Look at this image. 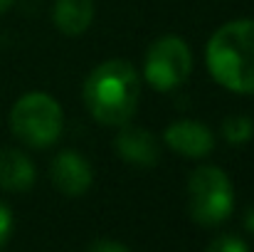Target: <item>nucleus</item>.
Segmentation results:
<instances>
[{
	"label": "nucleus",
	"instance_id": "obj_10",
	"mask_svg": "<svg viewBox=\"0 0 254 252\" xmlns=\"http://www.w3.org/2000/svg\"><path fill=\"white\" fill-rule=\"evenodd\" d=\"M94 0H55L52 22L64 37H82L94 22Z\"/></svg>",
	"mask_w": 254,
	"mask_h": 252
},
{
	"label": "nucleus",
	"instance_id": "obj_4",
	"mask_svg": "<svg viewBox=\"0 0 254 252\" xmlns=\"http://www.w3.org/2000/svg\"><path fill=\"white\" fill-rule=\"evenodd\" d=\"M188 210L202 228L222 225L235 210V188L220 166H197L188 178Z\"/></svg>",
	"mask_w": 254,
	"mask_h": 252
},
{
	"label": "nucleus",
	"instance_id": "obj_13",
	"mask_svg": "<svg viewBox=\"0 0 254 252\" xmlns=\"http://www.w3.org/2000/svg\"><path fill=\"white\" fill-rule=\"evenodd\" d=\"M10 235H12V213L0 200V250L5 248V243L10 240Z\"/></svg>",
	"mask_w": 254,
	"mask_h": 252
},
{
	"label": "nucleus",
	"instance_id": "obj_6",
	"mask_svg": "<svg viewBox=\"0 0 254 252\" xmlns=\"http://www.w3.org/2000/svg\"><path fill=\"white\" fill-rule=\"evenodd\" d=\"M50 180L62 195L79 198L91 188L94 170L91 164L84 159V154H79L77 149H64L50 164Z\"/></svg>",
	"mask_w": 254,
	"mask_h": 252
},
{
	"label": "nucleus",
	"instance_id": "obj_3",
	"mask_svg": "<svg viewBox=\"0 0 254 252\" xmlns=\"http://www.w3.org/2000/svg\"><path fill=\"white\" fill-rule=\"evenodd\" d=\"M12 134L30 149H50L64 131V111L47 91H25L10 109Z\"/></svg>",
	"mask_w": 254,
	"mask_h": 252
},
{
	"label": "nucleus",
	"instance_id": "obj_12",
	"mask_svg": "<svg viewBox=\"0 0 254 252\" xmlns=\"http://www.w3.org/2000/svg\"><path fill=\"white\" fill-rule=\"evenodd\" d=\"M205 252H250V248H247V243H245L242 238H237V235H220V238H215V240L207 245Z\"/></svg>",
	"mask_w": 254,
	"mask_h": 252
},
{
	"label": "nucleus",
	"instance_id": "obj_1",
	"mask_svg": "<svg viewBox=\"0 0 254 252\" xmlns=\"http://www.w3.org/2000/svg\"><path fill=\"white\" fill-rule=\"evenodd\" d=\"M82 99L101 126L119 129L131 124L141 104V75L126 60H106L86 75Z\"/></svg>",
	"mask_w": 254,
	"mask_h": 252
},
{
	"label": "nucleus",
	"instance_id": "obj_5",
	"mask_svg": "<svg viewBox=\"0 0 254 252\" xmlns=\"http://www.w3.org/2000/svg\"><path fill=\"white\" fill-rule=\"evenodd\" d=\"M192 72V50L180 35H161L151 42L141 77L156 91H173Z\"/></svg>",
	"mask_w": 254,
	"mask_h": 252
},
{
	"label": "nucleus",
	"instance_id": "obj_9",
	"mask_svg": "<svg viewBox=\"0 0 254 252\" xmlns=\"http://www.w3.org/2000/svg\"><path fill=\"white\" fill-rule=\"evenodd\" d=\"M37 170L30 156L20 149L0 151V188L7 193H25L35 185Z\"/></svg>",
	"mask_w": 254,
	"mask_h": 252
},
{
	"label": "nucleus",
	"instance_id": "obj_15",
	"mask_svg": "<svg viewBox=\"0 0 254 252\" xmlns=\"http://www.w3.org/2000/svg\"><path fill=\"white\" fill-rule=\"evenodd\" d=\"M245 228H247V230L254 235V205L247 210V213H245Z\"/></svg>",
	"mask_w": 254,
	"mask_h": 252
},
{
	"label": "nucleus",
	"instance_id": "obj_11",
	"mask_svg": "<svg viewBox=\"0 0 254 252\" xmlns=\"http://www.w3.org/2000/svg\"><path fill=\"white\" fill-rule=\"evenodd\" d=\"M254 136V121L245 114H232L222 121V139L232 146H242L252 141Z\"/></svg>",
	"mask_w": 254,
	"mask_h": 252
},
{
	"label": "nucleus",
	"instance_id": "obj_8",
	"mask_svg": "<svg viewBox=\"0 0 254 252\" xmlns=\"http://www.w3.org/2000/svg\"><path fill=\"white\" fill-rule=\"evenodd\" d=\"M114 149L124 164L138 168H151L161 161V139L143 126H133V124L119 126Z\"/></svg>",
	"mask_w": 254,
	"mask_h": 252
},
{
	"label": "nucleus",
	"instance_id": "obj_16",
	"mask_svg": "<svg viewBox=\"0 0 254 252\" xmlns=\"http://www.w3.org/2000/svg\"><path fill=\"white\" fill-rule=\"evenodd\" d=\"M12 2H15V0H0V15H2V12H7V10L12 7Z\"/></svg>",
	"mask_w": 254,
	"mask_h": 252
},
{
	"label": "nucleus",
	"instance_id": "obj_7",
	"mask_svg": "<svg viewBox=\"0 0 254 252\" xmlns=\"http://www.w3.org/2000/svg\"><path fill=\"white\" fill-rule=\"evenodd\" d=\"M163 144L183 159H205L215 149V134L210 126L195 119H178L166 126Z\"/></svg>",
	"mask_w": 254,
	"mask_h": 252
},
{
	"label": "nucleus",
	"instance_id": "obj_2",
	"mask_svg": "<svg viewBox=\"0 0 254 252\" xmlns=\"http://www.w3.org/2000/svg\"><path fill=\"white\" fill-rule=\"evenodd\" d=\"M212 80L237 94H254V20L240 17L220 25L205 47Z\"/></svg>",
	"mask_w": 254,
	"mask_h": 252
},
{
	"label": "nucleus",
	"instance_id": "obj_14",
	"mask_svg": "<svg viewBox=\"0 0 254 252\" xmlns=\"http://www.w3.org/2000/svg\"><path fill=\"white\" fill-rule=\"evenodd\" d=\"M89 252H131L126 245H121V243H116V240H96Z\"/></svg>",
	"mask_w": 254,
	"mask_h": 252
}]
</instances>
